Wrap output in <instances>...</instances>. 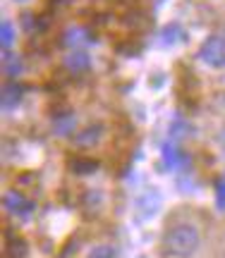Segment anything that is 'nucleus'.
I'll list each match as a JSON object with an SVG mask.
<instances>
[{
    "instance_id": "nucleus-2",
    "label": "nucleus",
    "mask_w": 225,
    "mask_h": 258,
    "mask_svg": "<svg viewBox=\"0 0 225 258\" xmlns=\"http://www.w3.org/2000/svg\"><path fill=\"white\" fill-rule=\"evenodd\" d=\"M199 60L208 67H223L225 64V41L220 36H208L204 46L199 48Z\"/></svg>"
},
{
    "instance_id": "nucleus-3",
    "label": "nucleus",
    "mask_w": 225,
    "mask_h": 258,
    "mask_svg": "<svg viewBox=\"0 0 225 258\" xmlns=\"http://www.w3.org/2000/svg\"><path fill=\"white\" fill-rule=\"evenodd\" d=\"M3 206H5V211H8L10 215H15V218H29V215L34 213V208H36L29 196H24V194H19V191L5 194Z\"/></svg>"
},
{
    "instance_id": "nucleus-8",
    "label": "nucleus",
    "mask_w": 225,
    "mask_h": 258,
    "mask_svg": "<svg viewBox=\"0 0 225 258\" xmlns=\"http://www.w3.org/2000/svg\"><path fill=\"white\" fill-rule=\"evenodd\" d=\"M77 127V117L72 112H65V115H58L53 120V134L55 137H70Z\"/></svg>"
},
{
    "instance_id": "nucleus-12",
    "label": "nucleus",
    "mask_w": 225,
    "mask_h": 258,
    "mask_svg": "<svg viewBox=\"0 0 225 258\" xmlns=\"http://www.w3.org/2000/svg\"><path fill=\"white\" fill-rule=\"evenodd\" d=\"M86 258H115V246H110V244H98V246H94V249L89 251Z\"/></svg>"
},
{
    "instance_id": "nucleus-13",
    "label": "nucleus",
    "mask_w": 225,
    "mask_h": 258,
    "mask_svg": "<svg viewBox=\"0 0 225 258\" xmlns=\"http://www.w3.org/2000/svg\"><path fill=\"white\" fill-rule=\"evenodd\" d=\"M5 72H8L10 77H17V74L22 72V62H19L17 57H12L10 53L5 55Z\"/></svg>"
},
{
    "instance_id": "nucleus-11",
    "label": "nucleus",
    "mask_w": 225,
    "mask_h": 258,
    "mask_svg": "<svg viewBox=\"0 0 225 258\" xmlns=\"http://www.w3.org/2000/svg\"><path fill=\"white\" fill-rule=\"evenodd\" d=\"M160 38H163V43H175V41H180L182 38V27L180 24H168V27L163 29V34H160Z\"/></svg>"
},
{
    "instance_id": "nucleus-15",
    "label": "nucleus",
    "mask_w": 225,
    "mask_h": 258,
    "mask_svg": "<svg viewBox=\"0 0 225 258\" xmlns=\"http://www.w3.org/2000/svg\"><path fill=\"white\" fill-rule=\"evenodd\" d=\"M19 3H22V0H19Z\"/></svg>"
},
{
    "instance_id": "nucleus-5",
    "label": "nucleus",
    "mask_w": 225,
    "mask_h": 258,
    "mask_svg": "<svg viewBox=\"0 0 225 258\" xmlns=\"http://www.w3.org/2000/svg\"><path fill=\"white\" fill-rule=\"evenodd\" d=\"M101 137H103V124H98V122L86 124L84 129H79L75 134V146L77 148H94V146H98Z\"/></svg>"
},
{
    "instance_id": "nucleus-14",
    "label": "nucleus",
    "mask_w": 225,
    "mask_h": 258,
    "mask_svg": "<svg viewBox=\"0 0 225 258\" xmlns=\"http://www.w3.org/2000/svg\"><path fill=\"white\" fill-rule=\"evenodd\" d=\"M216 203H218V208H225V182H218L216 184Z\"/></svg>"
},
{
    "instance_id": "nucleus-10",
    "label": "nucleus",
    "mask_w": 225,
    "mask_h": 258,
    "mask_svg": "<svg viewBox=\"0 0 225 258\" xmlns=\"http://www.w3.org/2000/svg\"><path fill=\"white\" fill-rule=\"evenodd\" d=\"M0 43H3L5 50H10V48L15 46V27H12V22H8V19L0 24Z\"/></svg>"
},
{
    "instance_id": "nucleus-1",
    "label": "nucleus",
    "mask_w": 225,
    "mask_h": 258,
    "mask_svg": "<svg viewBox=\"0 0 225 258\" xmlns=\"http://www.w3.org/2000/svg\"><path fill=\"white\" fill-rule=\"evenodd\" d=\"M201 227L189 218L170 220L168 227L163 230V253L168 258H194L201 249Z\"/></svg>"
},
{
    "instance_id": "nucleus-7",
    "label": "nucleus",
    "mask_w": 225,
    "mask_h": 258,
    "mask_svg": "<svg viewBox=\"0 0 225 258\" xmlns=\"http://www.w3.org/2000/svg\"><path fill=\"white\" fill-rule=\"evenodd\" d=\"M65 67L70 70V72H86L89 67H91V57L86 55V50H79V48H75L72 53H67L65 55Z\"/></svg>"
},
{
    "instance_id": "nucleus-9",
    "label": "nucleus",
    "mask_w": 225,
    "mask_h": 258,
    "mask_svg": "<svg viewBox=\"0 0 225 258\" xmlns=\"http://www.w3.org/2000/svg\"><path fill=\"white\" fill-rule=\"evenodd\" d=\"M65 41H67V46H91V36H89V31L82 27H72L70 31L65 34Z\"/></svg>"
},
{
    "instance_id": "nucleus-4",
    "label": "nucleus",
    "mask_w": 225,
    "mask_h": 258,
    "mask_svg": "<svg viewBox=\"0 0 225 258\" xmlns=\"http://www.w3.org/2000/svg\"><path fill=\"white\" fill-rule=\"evenodd\" d=\"M163 163H165V167L180 172V170H185V167L189 165V156L178 146V144L168 141V144L163 146Z\"/></svg>"
},
{
    "instance_id": "nucleus-6",
    "label": "nucleus",
    "mask_w": 225,
    "mask_h": 258,
    "mask_svg": "<svg viewBox=\"0 0 225 258\" xmlns=\"http://www.w3.org/2000/svg\"><path fill=\"white\" fill-rule=\"evenodd\" d=\"M22 96H24L22 84L15 82V79L5 82V86H3V101H0L3 110H12V108H17L19 103H22Z\"/></svg>"
}]
</instances>
